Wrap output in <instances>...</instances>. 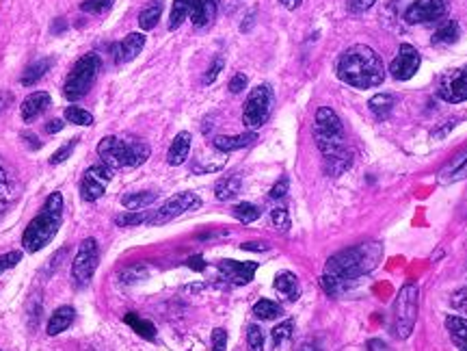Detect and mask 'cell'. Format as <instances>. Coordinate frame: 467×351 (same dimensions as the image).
I'll return each mask as SVG.
<instances>
[{"instance_id":"60d3db41","label":"cell","mask_w":467,"mask_h":351,"mask_svg":"<svg viewBox=\"0 0 467 351\" xmlns=\"http://www.w3.org/2000/svg\"><path fill=\"white\" fill-rule=\"evenodd\" d=\"M292 330H295V323H292V321L279 323L277 328L273 330V345H275V347H281L285 340H290V338H292Z\"/></svg>"},{"instance_id":"277c9868","label":"cell","mask_w":467,"mask_h":351,"mask_svg":"<svg viewBox=\"0 0 467 351\" xmlns=\"http://www.w3.org/2000/svg\"><path fill=\"white\" fill-rule=\"evenodd\" d=\"M314 141L325 159H333L337 154L346 152L344 145V126L337 113L329 107H320L316 111V124H314Z\"/></svg>"},{"instance_id":"484cf974","label":"cell","mask_w":467,"mask_h":351,"mask_svg":"<svg viewBox=\"0 0 467 351\" xmlns=\"http://www.w3.org/2000/svg\"><path fill=\"white\" fill-rule=\"evenodd\" d=\"M52 63H55V59H39V61H35L33 65H29V67L24 69L20 83L24 87H33L35 83H39L46 77V72L52 67Z\"/></svg>"},{"instance_id":"ac0fdd59","label":"cell","mask_w":467,"mask_h":351,"mask_svg":"<svg viewBox=\"0 0 467 351\" xmlns=\"http://www.w3.org/2000/svg\"><path fill=\"white\" fill-rule=\"evenodd\" d=\"M191 141H193L191 133H187V131H184V133H177L175 139H173L171 145H169L167 163L173 165V167H177V165H182V163H187L189 152H191Z\"/></svg>"},{"instance_id":"8992f818","label":"cell","mask_w":467,"mask_h":351,"mask_svg":"<svg viewBox=\"0 0 467 351\" xmlns=\"http://www.w3.org/2000/svg\"><path fill=\"white\" fill-rule=\"evenodd\" d=\"M100 67H102V61L95 53H89L85 55L83 59H78L76 65L72 67L69 77L63 85V95L67 100H81L83 95L89 93V89L93 87L97 74H100Z\"/></svg>"},{"instance_id":"ab89813d","label":"cell","mask_w":467,"mask_h":351,"mask_svg":"<svg viewBox=\"0 0 467 351\" xmlns=\"http://www.w3.org/2000/svg\"><path fill=\"white\" fill-rule=\"evenodd\" d=\"M271 223H273L275 230L288 232V230H290V215H288V211H285L283 206L273 208V211H271Z\"/></svg>"},{"instance_id":"d6986e66","label":"cell","mask_w":467,"mask_h":351,"mask_svg":"<svg viewBox=\"0 0 467 351\" xmlns=\"http://www.w3.org/2000/svg\"><path fill=\"white\" fill-rule=\"evenodd\" d=\"M18 195V180L15 176L7 169V165L0 161V213H3Z\"/></svg>"},{"instance_id":"6f0895ef","label":"cell","mask_w":467,"mask_h":351,"mask_svg":"<svg viewBox=\"0 0 467 351\" xmlns=\"http://www.w3.org/2000/svg\"><path fill=\"white\" fill-rule=\"evenodd\" d=\"M65 29H67V22H65L63 18H57L55 24H52V33H55V35H59V33L65 31Z\"/></svg>"},{"instance_id":"ba28073f","label":"cell","mask_w":467,"mask_h":351,"mask_svg":"<svg viewBox=\"0 0 467 351\" xmlns=\"http://www.w3.org/2000/svg\"><path fill=\"white\" fill-rule=\"evenodd\" d=\"M201 206V197L197 193H191V191H184V193H177L173 195L171 199H167V202L158 208L149 213L147 221L149 225H163V223H169L173 221L175 217L184 215L189 211H197Z\"/></svg>"},{"instance_id":"f35d334b","label":"cell","mask_w":467,"mask_h":351,"mask_svg":"<svg viewBox=\"0 0 467 351\" xmlns=\"http://www.w3.org/2000/svg\"><path fill=\"white\" fill-rule=\"evenodd\" d=\"M113 5H115V0H83L81 11L91 13V15H102V13L111 11Z\"/></svg>"},{"instance_id":"e575fe53","label":"cell","mask_w":467,"mask_h":351,"mask_svg":"<svg viewBox=\"0 0 467 351\" xmlns=\"http://www.w3.org/2000/svg\"><path fill=\"white\" fill-rule=\"evenodd\" d=\"M65 121L76 124V126H91L93 115L89 111H85L83 107H67L65 109Z\"/></svg>"},{"instance_id":"db71d44e","label":"cell","mask_w":467,"mask_h":351,"mask_svg":"<svg viewBox=\"0 0 467 351\" xmlns=\"http://www.w3.org/2000/svg\"><path fill=\"white\" fill-rule=\"evenodd\" d=\"M241 247L247 249V252H266V249H269L266 243H243Z\"/></svg>"},{"instance_id":"d590c367","label":"cell","mask_w":467,"mask_h":351,"mask_svg":"<svg viewBox=\"0 0 467 351\" xmlns=\"http://www.w3.org/2000/svg\"><path fill=\"white\" fill-rule=\"evenodd\" d=\"M259 215H262V211L249 202H241L238 206H234V217L241 223H253L255 219H259Z\"/></svg>"},{"instance_id":"30bf717a","label":"cell","mask_w":467,"mask_h":351,"mask_svg":"<svg viewBox=\"0 0 467 351\" xmlns=\"http://www.w3.org/2000/svg\"><path fill=\"white\" fill-rule=\"evenodd\" d=\"M450 0H415L407 9L405 20L409 24H424V22H439L448 15Z\"/></svg>"},{"instance_id":"8fae6325","label":"cell","mask_w":467,"mask_h":351,"mask_svg":"<svg viewBox=\"0 0 467 351\" xmlns=\"http://www.w3.org/2000/svg\"><path fill=\"white\" fill-rule=\"evenodd\" d=\"M128 152H130V141L117 139V137H104L97 143V157L100 163H104L109 169H121L128 167Z\"/></svg>"},{"instance_id":"1f68e13d","label":"cell","mask_w":467,"mask_h":351,"mask_svg":"<svg viewBox=\"0 0 467 351\" xmlns=\"http://www.w3.org/2000/svg\"><path fill=\"white\" fill-rule=\"evenodd\" d=\"M368 107H370V111H372L377 117L383 119V117H387L389 113H392V109H394V95H389V93H377V95L370 98Z\"/></svg>"},{"instance_id":"6da1fadb","label":"cell","mask_w":467,"mask_h":351,"mask_svg":"<svg viewBox=\"0 0 467 351\" xmlns=\"http://www.w3.org/2000/svg\"><path fill=\"white\" fill-rule=\"evenodd\" d=\"M383 256V245L377 241L359 243L355 247L342 249V252L333 254L323 273V289L331 297L344 295L353 284L359 282L366 273H370Z\"/></svg>"},{"instance_id":"680465c9","label":"cell","mask_w":467,"mask_h":351,"mask_svg":"<svg viewBox=\"0 0 467 351\" xmlns=\"http://www.w3.org/2000/svg\"><path fill=\"white\" fill-rule=\"evenodd\" d=\"M279 3L285 7V9H290V11H295L299 5H301V0H279Z\"/></svg>"},{"instance_id":"5bb4252c","label":"cell","mask_w":467,"mask_h":351,"mask_svg":"<svg viewBox=\"0 0 467 351\" xmlns=\"http://www.w3.org/2000/svg\"><path fill=\"white\" fill-rule=\"evenodd\" d=\"M221 275L231 284H249L257 271V263H236V260H221Z\"/></svg>"},{"instance_id":"2e32d148","label":"cell","mask_w":467,"mask_h":351,"mask_svg":"<svg viewBox=\"0 0 467 351\" xmlns=\"http://www.w3.org/2000/svg\"><path fill=\"white\" fill-rule=\"evenodd\" d=\"M50 105H52V98H50V93H46V91H35V93H31V95H26V100H24L22 107H20L22 119H24V121L37 119L43 111L50 109Z\"/></svg>"},{"instance_id":"f546056e","label":"cell","mask_w":467,"mask_h":351,"mask_svg":"<svg viewBox=\"0 0 467 351\" xmlns=\"http://www.w3.org/2000/svg\"><path fill=\"white\" fill-rule=\"evenodd\" d=\"M459 24L454 20H448L444 22L441 27L435 31L433 35V46H448V44H454L459 39Z\"/></svg>"},{"instance_id":"74e56055","label":"cell","mask_w":467,"mask_h":351,"mask_svg":"<svg viewBox=\"0 0 467 351\" xmlns=\"http://www.w3.org/2000/svg\"><path fill=\"white\" fill-rule=\"evenodd\" d=\"M147 213L143 211H128V213H121L115 217V223L119 225V228H133V225H141L147 221Z\"/></svg>"},{"instance_id":"d6a6232c","label":"cell","mask_w":467,"mask_h":351,"mask_svg":"<svg viewBox=\"0 0 467 351\" xmlns=\"http://www.w3.org/2000/svg\"><path fill=\"white\" fill-rule=\"evenodd\" d=\"M149 145L145 141H130V152H128V167H139L149 159Z\"/></svg>"},{"instance_id":"91938a15","label":"cell","mask_w":467,"mask_h":351,"mask_svg":"<svg viewBox=\"0 0 467 351\" xmlns=\"http://www.w3.org/2000/svg\"><path fill=\"white\" fill-rule=\"evenodd\" d=\"M299 351H323L318 345H314V343H303L301 347H299Z\"/></svg>"},{"instance_id":"f5cc1de1","label":"cell","mask_w":467,"mask_h":351,"mask_svg":"<svg viewBox=\"0 0 467 351\" xmlns=\"http://www.w3.org/2000/svg\"><path fill=\"white\" fill-rule=\"evenodd\" d=\"M63 126H65L63 119H50V121L46 124V133H50V135H52V133H59V131H63Z\"/></svg>"},{"instance_id":"836d02e7","label":"cell","mask_w":467,"mask_h":351,"mask_svg":"<svg viewBox=\"0 0 467 351\" xmlns=\"http://www.w3.org/2000/svg\"><path fill=\"white\" fill-rule=\"evenodd\" d=\"M253 314L262 321H271V319H277L281 314V306L271 302V299H259V302L253 306Z\"/></svg>"},{"instance_id":"c3c4849f","label":"cell","mask_w":467,"mask_h":351,"mask_svg":"<svg viewBox=\"0 0 467 351\" xmlns=\"http://www.w3.org/2000/svg\"><path fill=\"white\" fill-rule=\"evenodd\" d=\"M452 306H454L459 312L467 314V289H461V291H456V293L452 295Z\"/></svg>"},{"instance_id":"816d5d0a","label":"cell","mask_w":467,"mask_h":351,"mask_svg":"<svg viewBox=\"0 0 467 351\" xmlns=\"http://www.w3.org/2000/svg\"><path fill=\"white\" fill-rule=\"evenodd\" d=\"M11 102H13V93L0 89V115H3V113L11 107Z\"/></svg>"},{"instance_id":"8d00e7d4","label":"cell","mask_w":467,"mask_h":351,"mask_svg":"<svg viewBox=\"0 0 467 351\" xmlns=\"http://www.w3.org/2000/svg\"><path fill=\"white\" fill-rule=\"evenodd\" d=\"M147 275H149V267H145V265H135V267L123 269L121 282H123V284H139V282L147 280Z\"/></svg>"},{"instance_id":"cb8c5ba5","label":"cell","mask_w":467,"mask_h":351,"mask_svg":"<svg viewBox=\"0 0 467 351\" xmlns=\"http://www.w3.org/2000/svg\"><path fill=\"white\" fill-rule=\"evenodd\" d=\"M243 189V178L238 173H231V176H225L221 178L217 185H215V195L221 202H227V199H234Z\"/></svg>"},{"instance_id":"3957f363","label":"cell","mask_w":467,"mask_h":351,"mask_svg":"<svg viewBox=\"0 0 467 351\" xmlns=\"http://www.w3.org/2000/svg\"><path fill=\"white\" fill-rule=\"evenodd\" d=\"M61 223H63V195L55 191L46 199L41 213L26 225V230L22 234V245L26 252L35 254L39 249H43L57 237Z\"/></svg>"},{"instance_id":"bcb514c9","label":"cell","mask_w":467,"mask_h":351,"mask_svg":"<svg viewBox=\"0 0 467 351\" xmlns=\"http://www.w3.org/2000/svg\"><path fill=\"white\" fill-rule=\"evenodd\" d=\"M227 349V332L223 328H217L212 332V351H225Z\"/></svg>"},{"instance_id":"d4e9b609","label":"cell","mask_w":467,"mask_h":351,"mask_svg":"<svg viewBox=\"0 0 467 351\" xmlns=\"http://www.w3.org/2000/svg\"><path fill=\"white\" fill-rule=\"evenodd\" d=\"M273 286H275V291L281 293L285 299H290V302H295V299L299 297V293H301L297 275L290 273V271H281V273H277V278H275Z\"/></svg>"},{"instance_id":"9c48e42d","label":"cell","mask_w":467,"mask_h":351,"mask_svg":"<svg viewBox=\"0 0 467 351\" xmlns=\"http://www.w3.org/2000/svg\"><path fill=\"white\" fill-rule=\"evenodd\" d=\"M100 263V252L95 239H85L78 247V254L72 263V278L78 286H87Z\"/></svg>"},{"instance_id":"7dc6e473","label":"cell","mask_w":467,"mask_h":351,"mask_svg":"<svg viewBox=\"0 0 467 351\" xmlns=\"http://www.w3.org/2000/svg\"><path fill=\"white\" fill-rule=\"evenodd\" d=\"M377 0H348V11L351 13H363L374 7Z\"/></svg>"},{"instance_id":"7402d4cb","label":"cell","mask_w":467,"mask_h":351,"mask_svg":"<svg viewBox=\"0 0 467 351\" xmlns=\"http://www.w3.org/2000/svg\"><path fill=\"white\" fill-rule=\"evenodd\" d=\"M104 191H107V183L100 180L91 169H87V173L83 176V183H81V197L85 199V202H95V199H100L104 195Z\"/></svg>"},{"instance_id":"4dcf8cb0","label":"cell","mask_w":467,"mask_h":351,"mask_svg":"<svg viewBox=\"0 0 467 351\" xmlns=\"http://www.w3.org/2000/svg\"><path fill=\"white\" fill-rule=\"evenodd\" d=\"M123 321H126V325H130V328H133L139 336H143V338H147V340H154V338H156V328H154L151 321L141 319V317L135 314V312H128V314L123 317Z\"/></svg>"},{"instance_id":"f6af8a7d","label":"cell","mask_w":467,"mask_h":351,"mask_svg":"<svg viewBox=\"0 0 467 351\" xmlns=\"http://www.w3.org/2000/svg\"><path fill=\"white\" fill-rule=\"evenodd\" d=\"M22 260V252H9L0 256V273H5L7 269H13Z\"/></svg>"},{"instance_id":"603a6c76","label":"cell","mask_w":467,"mask_h":351,"mask_svg":"<svg viewBox=\"0 0 467 351\" xmlns=\"http://www.w3.org/2000/svg\"><path fill=\"white\" fill-rule=\"evenodd\" d=\"M446 330L459 351H467V319L450 314L446 319Z\"/></svg>"},{"instance_id":"4fadbf2b","label":"cell","mask_w":467,"mask_h":351,"mask_svg":"<svg viewBox=\"0 0 467 351\" xmlns=\"http://www.w3.org/2000/svg\"><path fill=\"white\" fill-rule=\"evenodd\" d=\"M418 67H420V53L411 44H402L398 48L396 59L389 65V72H392V77L396 81H409L418 72Z\"/></svg>"},{"instance_id":"4316f807","label":"cell","mask_w":467,"mask_h":351,"mask_svg":"<svg viewBox=\"0 0 467 351\" xmlns=\"http://www.w3.org/2000/svg\"><path fill=\"white\" fill-rule=\"evenodd\" d=\"M156 197L158 193L156 191H137V193H126L121 197V204L128 208V211H141V208H147L156 202Z\"/></svg>"},{"instance_id":"11a10c76","label":"cell","mask_w":467,"mask_h":351,"mask_svg":"<svg viewBox=\"0 0 467 351\" xmlns=\"http://www.w3.org/2000/svg\"><path fill=\"white\" fill-rule=\"evenodd\" d=\"M187 265H189L191 269H195V271H203V269H205V260H203L201 256H193V258H189Z\"/></svg>"},{"instance_id":"b9f144b4","label":"cell","mask_w":467,"mask_h":351,"mask_svg":"<svg viewBox=\"0 0 467 351\" xmlns=\"http://www.w3.org/2000/svg\"><path fill=\"white\" fill-rule=\"evenodd\" d=\"M247 345H249V351H262L264 349V334H262V330L257 328V325H249Z\"/></svg>"},{"instance_id":"ffe728a7","label":"cell","mask_w":467,"mask_h":351,"mask_svg":"<svg viewBox=\"0 0 467 351\" xmlns=\"http://www.w3.org/2000/svg\"><path fill=\"white\" fill-rule=\"evenodd\" d=\"M255 139H257V135H255L253 131H249V133L234 135V137H225V135H221V137H217L212 143H215V147L219 150V152L227 154V152H234V150H243V147L251 145Z\"/></svg>"},{"instance_id":"44dd1931","label":"cell","mask_w":467,"mask_h":351,"mask_svg":"<svg viewBox=\"0 0 467 351\" xmlns=\"http://www.w3.org/2000/svg\"><path fill=\"white\" fill-rule=\"evenodd\" d=\"M74 317H76V312H74V308L72 306H61V308H57L55 312L50 314V319H48V334L50 336H57V334H61V332H65L69 325L74 323Z\"/></svg>"},{"instance_id":"7a4b0ae2","label":"cell","mask_w":467,"mask_h":351,"mask_svg":"<svg viewBox=\"0 0 467 351\" xmlns=\"http://www.w3.org/2000/svg\"><path fill=\"white\" fill-rule=\"evenodd\" d=\"M335 74L342 83L355 89L379 87L385 79V67L381 57L366 44L351 46L340 55L335 65Z\"/></svg>"},{"instance_id":"7c38bea8","label":"cell","mask_w":467,"mask_h":351,"mask_svg":"<svg viewBox=\"0 0 467 351\" xmlns=\"http://www.w3.org/2000/svg\"><path fill=\"white\" fill-rule=\"evenodd\" d=\"M439 98L450 105H459L467 100V65L448 72L439 85Z\"/></svg>"},{"instance_id":"ee69618b","label":"cell","mask_w":467,"mask_h":351,"mask_svg":"<svg viewBox=\"0 0 467 351\" xmlns=\"http://www.w3.org/2000/svg\"><path fill=\"white\" fill-rule=\"evenodd\" d=\"M223 67H225V59H223V57H217V59L212 61V65L208 67V72L203 74V85H212V83L219 79V74L223 72Z\"/></svg>"},{"instance_id":"83f0119b","label":"cell","mask_w":467,"mask_h":351,"mask_svg":"<svg viewBox=\"0 0 467 351\" xmlns=\"http://www.w3.org/2000/svg\"><path fill=\"white\" fill-rule=\"evenodd\" d=\"M195 5H197V0H173L171 15H169V31L180 29V24L193 13Z\"/></svg>"},{"instance_id":"52a82bcc","label":"cell","mask_w":467,"mask_h":351,"mask_svg":"<svg viewBox=\"0 0 467 351\" xmlns=\"http://www.w3.org/2000/svg\"><path fill=\"white\" fill-rule=\"evenodd\" d=\"M273 102H275V95L269 85H257L255 89H251V93L245 100V109H243L245 126L249 131L262 128L273 113Z\"/></svg>"},{"instance_id":"f907efd6","label":"cell","mask_w":467,"mask_h":351,"mask_svg":"<svg viewBox=\"0 0 467 351\" xmlns=\"http://www.w3.org/2000/svg\"><path fill=\"white\" fill-rule=\"evenodd\" d=\"M245 87H247V77H245V74H236V77L229 81V91L231 93H241Z\"/></svg>"},{"instance_id":"7bdbcfd3","label":"cell","mask_w":467,"mask_h":351,"mask_svg":"<svg viewBox=\"0 0 467 351\" xmlns=\"http://www.w3.org/2000/svg\"><path fill=\"white\" fill-rule=\"evenodd\" d=\"M76 145H78V139H76V137H74V139H69L65 145H61V147L57 150V152L52 154L50 163H52V165H61L63 161H67V159L72 157V152H74V147H76Z\"/></svg>"},{"instance_id":"9a60e30c","label":"cell","mask_w":467,"mask_h":351,"mask_svg":"<svg viewBox=\"0 0 467 351\" xmlns=\"http://www.w3.org/2000/svg\"><path fill=\"white\" fill-rule=\"evenodd\" d=\"M145 48V35L143 33H130L126 35L115 48H113V55H115V63H128L133 61L141 55V50Z\"/></svg>"},{"instance_id":"9f6ffc18","label":"cell","mask_w":467,"mask_h":351,"mask_svg":"<svg viewBox=\"0 0 467 351\" xmlns=\"http://www.w3.org/2000/svg\"><path fill=\"white\" fill-rule=\"evenodd\" d=\"M22 137H24V139H26V145H29V147H31V150H39V147H41V143H39V139H37V137H35V135H33V133H31V135H29V133H24V135H22Z\"/></svg>"},{"instance_id":"5b68a950","label":"cell","mask_w":467,"mask_h":351,"mask_svg":"<svg viewBox=\"0 0 467 351\" xmlns=\"http://www.w3.org/2000/svg\"><path fill=\"white\" fill-rule=\"evenodd\" d=\"M418 297L420 291L418 284L413 282L402 284L396 295V302L392 308V332L398 338H409L415 328V321H418Z\"/></svg>"},{"instance_id":"681fc988","label":"cell","mask_w":467,"mask_h":351,"mask_svg":"<svg viewBox=\"0 0 467 351\" xmlns=\"http://www.w3.org/2000/svg\"><path fill=\"white\" fill-rule=\"evenodd\" d=\"M288 187H290V183H288V178H281L277 185H273V189H271V197L273 199H279V197H283L285 193H288Z\"/></svg>"},{"instance_id":"f1b7e54d","label":"cell","mask_w":467,"mask_h":351,"mask_svg":"<svg viewBox=\"0 0 467 351\" xmlns=\"http://www.w3.org/2000/svg\"><path fill=\"white\" fill-rule=\"evenodd\" d=\"M163 0H151V3L139 13V27L143 31H151L156 24H158L161 15H163Z\"/></svg>"},{"instance_id":"e0dca14e","label":"cell","mask_w":467,"mask_h":351,"mask_svg":"<svg viewBox=\"0 0 467 351\" xmlns=\"http://www.w3.org/2000/svg\"><path fill=\"white\" fill-rule=\"evenodd\" d=\"M219 3L221 0H197V5L191 13V20H193V27L195 29H205L210 27L212 20L217 18L219 13Z\"/></svg>"}]
</instances>
